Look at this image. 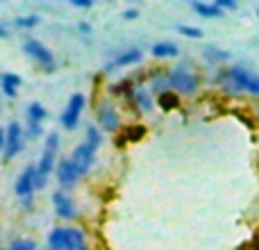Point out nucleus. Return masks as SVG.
<instances>
[{"label": "nucleus", "mask_w": 259, "mask_h": 250, "mask_svg": "<svg viewBox=\"0 0 259 250\" xmlns=\"http://www.w3.org/2000/svg\"><path fill=\"white\" fill-rule=\"evenodd\" d=\"M46 250H91L89 237L75 225H55L46 239Z\"/></svg>", "instance_id": "obj_1"}, {"label": "nucleus", "mask_w": 259, "mask_h": 250, "mask_svg": "<svg viewBox=\"0 0 259 250\" xmlns=\"http://www.w3.org/2000/svg\"><path fill=\"white\" fill-rule=\"evenodd\" d=\"M59 143H62V137H59L57 132H48L44 139V150H41L39 155V161H36V191H41V189H46V184H48L50 175L55 173V169H57L59 159Z\"/></svg>", "instance_id": "obj_2"}, {"label": "nucleus", "mask_w": 259, "mask_h": 250, "mask_svg": "<svg viewBox=\"0 0 259 250\" xmlns=\"http://www.w3.org/2000/svg\"><path fill=\"white\" fill-rule=\"evenodd\" d=\"M250 77L252 71L243 66H230V68H221L216 73V85L221 87V91L230 96H239V94H246L248 85H250Z\"/></svg>", "instance_id": "obj_3"}, {"label": "nucleus", "mask_w": 259, "mask_h": 250, "mask_svg": "<svg viewBox=\"0 0 259 250\" xmlns=\"http://www.w3.org/2000/svg\"><path fill=\"white\" fill-rule=\"evenodd\" d=\"M166 77H168V89L175 96H196V91L200 89V75L191 68H170L166 71Z\"/></svg>", "instance_id": "obj_4"}, {"label": "nucleus", "mask_w": 259, "mask_h": 250, "mask_svg": "<svg viewBox=\"0 0 259 250\" xmlns=\"http://www.w3.org/2000/svg\"><path fill=\"white\" fill-rule=\"evenodd\" d=\"M23 53L27 55V59L30 62H34L36 66L41 68V71H46V73H50L55 66H57V59H55V55H53V50L48 48V46L44 44V41H39V39H25L23 41Z\"/></svg>", "instance_id": "obj_5"}, {"label": "nucleus", "mask_w": 259, "mask_h": 250, "mask_svg": "<svg viewBox=\"0 0 259 250\" xmlns=\"http://www.w3.org/2000/svg\"><path fill=\"white\" fill-rule=\"evenodd\" d=\"M25 139H27L25 128H23L18 121H12L7 128H5V150H3L5 161H12L21 155L23 148H25Z\"/></svg>", "instance_id": "obj_6"}, {"label": "nucleus", "mask_w": 259, "mask_h": 250, "mask_svg": "<svg viewBox=\"0 0 259 250\" xmlns=\"http://www.w3.org/2000/svg\"><path fill=\"white\" fill-rule=\"evenodd\" d=\"M84 107H87V96L80 94V91H75V94L68 98L64 112L59 114V125H62L64 130H68V132H73V130L80 125V118H82Z\"/></svg>", "instance_id": "obj_7"}, {"label": "nucleus", "mask_w": 259, "mask_h": 250, "mask_svg": "<svg viewBox=\"0 0 259 250\" xmlns=\"http://www.w3.org/2000/svg\"><path fill=\"white\" fill-rule=\"evenodd\" d=\"M68 159L73 161V166H75V171L80 173V178H87V175L94 171L96 161H98V150H94L91 146H87V143L82 141L71 150Z\"/></svg>", "instance_id": "obj_8"}, {"label": "nucleus", "mask_w": 259, "mask_h": 250, "mask_svg": "<svg viewBox=\"0 0 259 250\" xmlns=\"http://www.w3.org/2000/svg\"><path fill=\"white\" fill-rule=\"evenodd\" d=\"M36 166L34 164H27L25 169L18 173L16 182H14V193H16L18 202L21 200H32L36 191Z\"/></svg>", "instance_id": "obj_9"}, {"label": "nucleus", "mask_w": 259, "mask_h": 250, "mask_svg": "<svg viewBox=\"0 0 259 250\" xmlns=\"http://www.w3.org/2000/svg\"><path fill=\"white\" fill-rule=\"evenodd\" d=\"M96 116H98V128L105 130V132H118V130H121V112H118V107L114 103H109V100L98 103Z\"/></svg>", "instance_id": "obj_10"}, {"label": "nucleus", "mask_w": 259, "mask_h": 250, "mask_svg": "<svg viewBox=\"0 0 259 250\" xmlns=\"http://www.w3.org/2000/svg\"><path fill=\"white\" fill-rule=\"evenodd\" d=\"M53 210L57 214V219L62 221H75L77 219V205L66 191H55L53 193Z\"/></svg>", "instance_id": "obj_11"}, {"label": "nucleus", "mask_w": 259, "mask_h": 250, "mask_svg": "<svg viewBox=\"0 0 259 250\" xmlns=\"http://www.w3.org/2000/svg\"><path fill=\"white\" fill-rule=\"evenodd\" d=\"M55 175H57V182L59 187H62V191H68V189L77 187L80 184V173L75 171V166H73V161L68 159V157H64V159H59L57 169H55Z\"/></svg>", "instance_id": "obj_12"}, {"label": "nucleus", "mask_w": 259, "mask_h": 250, "mask_svg": "<svg viewBox=\"0 0 259 250\" xmlns=\"http://www.w3.org/2000/svg\"><path fill=\"white\" fill-rule=\"evenodd\" d=\"M130 100H132V105L141 114H150L152 109H155V105H157V98H155V94L150 91V87H134Z\"/></svg>", "instance_id": "obj_13"}, {"label": "nucleus", "mask_w": 259, "mask_h": 250, "mask_svg": "<svg viewBox=\"0 0 259 250\" xmlns=\"http://www.w3.org/2000/svg\"><path fill=\"white\" fill-rule=\"evenodd\" d=\"M143 62V53L139 48H130V50H123L118 53L112 62L105 66V71H118V68H127V66H134V64Z\"/></svg>", "instance_id": "obj_14"}, {"label": "nucleus", "mask_w": 259, "mask_h": 250, "mask_svg": "<svg viewBox=\"0 0 259 250\" xmlns=\"http://www.w3.org/2000/svg\"><path fill=\"white\" fill-rule=\"evenodd\" d=\"M21 75H16V73H3L0 75V91H3L5 98H16L18 91H21Z\"/></svg>", "instance_id": "obj_15"}, {"label": "nucleus", "mask_w": 259, "mask_h": 250, "mask_svg": "<svg viewBox=\"0 0 259 250\" xmlns=\"http://www.w3.org/2000/svg\"><path fill=\"white\" fill-rule=\"evenodd\" d=\"M150 55L155 59H175L180 55V48H178V44H173V41H157V44L150 48Z\"/></svg>", "instance_id": "obj_16"}, {"label": "nucleus", "mask_w": 259, "mask_h": 250, "mask_svg": "<svg viewBox=\"0 0 259 250\" xmlns=\"http://www.w3.org/2000/svg\"><path fill=\"white\" fill-rule=\"evenodd\" d=\"M191 9L198 14V16H202V18H223V14H225V12H221V9L216 7L214 0H211V3L193 0V3H191Z\"/></svg>", "instance_id": "obj_17"}, {"label": "nucleus", "mask_w": 259, "mask_h": 250, "mask_svg": "<svg viewBox=\"0 0 259 250\" xmlns=\"http://www.w3.org/2000/svg\"><path fill=\"white\" fill-rule=\"evenodd\" d=\"M46 116H48V109H46L41 103H36V100H34V103L27 105V109H25L27 123H41V125H44Z\"/></svg>", "instance_id": "obj_18"}, {"label": "nucleus", "mask_w": 259, "mask_h": 250, "mask_svg": "<svg viewBox=\"0 0 259 250\" xmlns=\"http://www.w3.org/2000/svg\"><path fill=\"white\" fill-rule=\"evenodd\" d=\"M103 141H105V137H103V130L98 128V125H87V130H84V143L87 146H91L94 150H98L100 146H103Z\"/></svg>", "instance_id": "obj_19"}, {"label": "nucleus", "mask_w": 259, "mask_h": 250, "mask_svg": "<svg viewBox=\"0 0 259 250\" xmlns=\"http://www.w3.org/2000/svg\"><path fill=\"white\" fill-rule=\"evenodd\" d=\"M202 57H205L209 64H225L230 59V53L223 48H219V46H207V48L202 50Z\"/></svg>", "instance_id": "obj_20"}, {"label": "nucleus", "mask_w": 259, "mask_h": 250, "mask_svg": "<svg viewBox=\"0 0 259 250\" xmlns=\"http://www.w3.org/2000/svg\"><path fill=\"white\" fill-rule=\"evenodd\" d=\"M41 23V18L36 16V14H27V16H18L16 21H14V25L18 27V30H32V27H36Z\"/></svg>", "instance_id": "obj_21"}, {"label": "nucleus", "mask_w": 259, "mask_h": 250, "mask_svg": "<svg viewBox=\"0 0 259 250\" xmlns=\"http://www.w3.org/2000/svg\"><path fill=\"white\" fill-rule=\"evenodd\" d=\"M7 250H39V246H36V241L30 237H18L9 243Z\"/></svg>", "instance_id": "obj_22"}, {"label": "nucleus", "mask_w": 259, "mask_h": 250, "mask_svg": "<svg viewBox=\"0 0 259 250\" xmlns=\"http://www.w3.org/2000/svg\"><path fill=\"white\" fill-rule=\"evenodd\" d=\"M157 103H159V107H164V109H175L180 105V100L173 91H166V94L157 96Z\"/></svg>", "instance_id": "obj_23"}, {"label": "nucleus", "mask_w": 259, "mask_h": 250, "mask_svg": "<svg viewBox=\"0 0 259 250\" xmlns=\"http://www.w3.org/2000/svg\"><path fill=\"white\" fill-rule=\"evenodd\" d=\"M178 32L182 36H187V39H202V30L196 25H187V23H180L178 25Z\"/></svg>", "instance_id": "obj_24"}, {"label": "nucleus", "mask_w": 259, "mask_h": 250, "mask_svg": "<svg viewBox=\"0 0 259 250\" xmlns=\"http://www.w3.org/2000/svg\"><path fill=\"white\" fill-rule=\"evenodd\" d=\"M25 137L32 139V141L41 139V137H44V125H41V123H27L25 125Z\"/></svg>", "instance_id": "obj_25"}, {"label": "nucleus", "mask_w": 259, "mask_h": 250, "mask_svg": "<svg viewBox=\"0 0 259 250\" xmlns=\"http://www.w3.org/2000/svg\"><path fill=\"white\" fill-rule=\"evenodd\" d=\"M246 94H250V96H255V98H259V73H252L250 85H248Z\"/></svg>", "instance_id": "obj_26"}, {"label": "nucleus", "mask_w": 259, "mask_h": 250, "mask_svg": "<svg viewBox=\"0 0 259 250\" xmlns=\"http://www.w3.org/2000/svg\"><path fill=\"white\" fill-rule=\"evenodd\" d=\"M214 5L221 9V12H230V9L239 7V3H234V0H214Z\"/></svg>", "instance_id": "obj_27"}, {"label": "nucleus", "mask_w": 259, "mask_h": 250, "mask_svg": "<svg viewBox=\"0 0 259 250\" xmlns=\"http://www.w3.org/2000/svg\"><path fill=\"white\" fill-rule=\"evenodd\" d=\"M71 5H73V7H77V9H91V7H94V3H91V0H71Z\"/></svg>", "instance_id": "obj_28"}, {"label": "nucleus", "mask_w": 259, "mask_h": 250, "mask_svg": "<svg viewBox=\"0 0 259 250\" xmlns=\"http://www.w3.org/2000/svg\"><path fill=\"white\" fill-rule=\"evenodd\" d=\"M123 18H125V21H134V18H139V9H125V12H123Z\"/></svg>", "instance_id": "obj_29"}, {"label": "nucleus", "mask_w": 259, "mask_h": 250, "mask_svg": "<svg viewBox=\"0 0 259 250\" xmlns=\"http://www.w3.org/2000/svg\"><path fill=\"white\" fill-rule=\"evenodd\" d=\"M9 34H12V32H9V25H5V23L0 21V39H9Z\"/></svg>", "instance_id": "obj_30"}, {"label": "nucleus", "mask_w": 259, "mask_h": 250, "mask_svg": "<svg viewBox=\"0 0 259 250\" xmlns=\"http://www.w3.org/2000/svg\"><path fill=\"white\" fill-rule=\"evenodd\" d=\"M5 150V128L0 125V152Z\"/></svg>", "instance_id": "obj_31"}, {"label": "nucleus", "mask_w": 259, "mask_h": 250, "mask_svg": "<svg viewBox=\"0 0 259 250\" xmlns=\"http://www.w3.org/2000/svg\"><path fill=\"white\" fill-rule=\"evenodd\" d=\"M80 30H82V32H87V34H89V32H91V25H89V23H80Z\"/></svg>", "instance_id": "obj_32"}, {"label": "nucleus", "mask_w": 259, "mask_h": 250, "mask_svg": "<svg viewBox=\"0 0 259 250\" xmlns=\"http://www.w3.org/2000/svg\"><path fill=\"white\" fill-rule=\"evenodd\" d=\"M257 116H259V107H257Z\"/></svg>", "instance_id": "obj_33"}, {"label": "nucleus", "mask_w": 259, "mask_h": 250, "mask_svg": "<svg viewBox=\"0 0 259 250\" xmlns=\"http://www.w3.org/2000/svg\"><path fill=\"white\" fill-rule=\"evenodd\" d=\"M257 16H259V9H257Z\"/></svg>", "instance_id": "obj_34"}, {"label": "nucleus", "mask_w": 259, "mask_h": 250, "mask_svg": "<svg viewBox=\"0 0 259 250\" xmlns=\"http://www.w3.org/2000/svg\"><path fill=\"white\" fill-rule=\"evenodd\" d=\"M0 250H3V248H0Z\"/></svg>", "instance_id": "obj_35"}]
</instances>
